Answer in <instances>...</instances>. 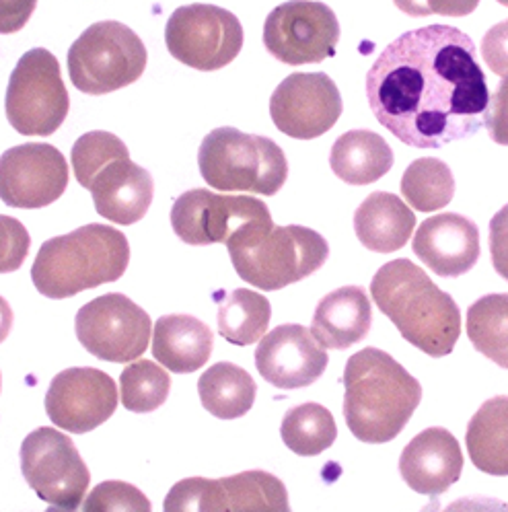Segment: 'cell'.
Returning a JSON list of instances; mask_svg holds the SVG:
<instances>
[{
	"label": "cell",
	"instance_id": "cell-1",
	"mask_svg": "<svg viewBox=\"0 0 508 512\" xmlns=\"http://www.w3.org/2000/svg\"><path fill=\"white\" fill-rule=\"evenodd\" d=\"M377 122L414 149L474 136L490 103L476 44L453 25H426L393 40L367 75Z\"/></svg>",
	"mask_w": 508,
	"mask_h": 512
},
{
	"label": "cell",
	"instance_id": "cell-2",
	"mask_svg": "<svg viewBox=\"0 0 508 512\" xmlns=\"http://www.w3.org/2000/svg\"><path fill=\"white\" fill-rule=\"evenodd\" d=\"M342 383L346 424L358 441L369 445L393 441L422 401V385L379 348L352 354Z\"/></svg>",
	"mask_w": 508,
	"mask_h": 512
},
{
	"label": "cell",
	"instance_id": "cell-3",
	"mask_svg": "<svg viewBox=\"0 0 508 512\" xmlns=\"http://www.w3.org/2000/svg\"><path fill=\"white\" fill-rule=\"evenodd\" d=\"M371 295L406 342L432 358L449 356L461 336V313L445 290L410 260H393L377 270Z\"/></svg>",
	"mask_w": 508,
	"mask_h": 512
},
{
	"label": "cell",
	"instance_id": "cell-4",
	"mask_svg": "<svg viewBox=\"0 0 508 512\" xmlns=\"http://www.w3.org/2000/svg\"><path fill=\"white\" fill-rule=\"evenodd\" d=\"M130 264V243L114 227L91 223L48 239L31 266V280L48 299H70L83 290L116 282Z\"/></svg>",
	"mask_w": 508,
	"mask_h": 512
},
{
	"label": "cell",
	"instance_id": "cell-5",
	"mask_svg": "<svg viewBox=\"0 0 508 512\" xmlns=\"http://www.w3.org/2000/svg\"><path fill=\"white\" fill-rule=\"evenodd\" d=\"M227 249L239 278L260 290L301 282L330 258L328 241L299 225L251 227L229 239Z\"/></svg>",
	"mask_w": 508,
	"mask_h": 512
},
{
	"label": "cell",
	"instance_id": "cell-6",
	"mask_svg": "<svg viewBox=\"0 0 508 512\" xmlns=\"http://www.w3.org/2000/svg\"><path fill=\"white\" fill-rule=\"evenodd\" d=\"M198 165L206 184L219 192L276 196L288 177L286 155L272 138L231 126L204 136Z\"/></svg>",
	"mask_w": 508,
	"mask_h": 512
},
{
	"label": "cell",
	"instance_id": "cell-7",
	"mask_svg": "<svg viewBox=\"0 0 508 512\" xmlns=\"http://www.w3.org/2000/svg\"><path fill=\"white\" fill-rule=\"evenodd\" d=\"M147 62L142 40L120 21L89 25L68 50L70 81L87 95L114 93L136 83Z\"/></svg>",
	"mask_w": 508,
	"mask_h": 512
},
{
	"label": "cell",
	"instance_id": "cell-8",
	"mask_svg": "<svg viewBox=\"0 0 508 512\" xmlns=\"http://www.w3.org/2000/svg\"><path fill=\"white\" fill-rule=\"evenodd\" d=\"M5 112L23 136H52L70 112V97L56 56L46 48L25 52L11 72Z\"/></svg>",
	"mask_w": 508,
	"mask_h": 512
},
{
	"label": "cell",
	"instance_id": "cell-9",
	"mask_svg": "<svg viewBox=\"0 0 508 512\" xmlns=\"http://www.w3.org/2000/svg\"><path fill=\"white\" fill-rule=\"evenodd\" d=\"M21 471L29 488L42 500L79 508L87 498L91 473L72 438L50 426H40L25 436L19 451Z\"/></svg>",
	"mask_w": 508,
	"mask_h": 512
},
{
	"label": "cell",
	"instance_id": "cell-10",
	"mask_svg": "<svg viewBox=\"0 0 508 512\" xmlns=\"http://www.w3.org/2000/svg\"><path fill=\"white\" fill-rule=\"evenodd\" d=\"M169 54L190 68L212 72L231 64L243 48L241 21L216 5H186L173 11L165 27Z\"/></svg>",
	"mask_w": 508,
	"mask_h": 512
},
{
	"label": "cell",
	"instance_id": "cell-11",
	"mask_svg": "<svg viewBox=\"0 0 508 512\" xmlns=\"http://www.w3.org/2000/svg\"><path fill=\"white\" fill-rule=\"evenodd\" d=\"M75 329L79 342L95 358L122 364L147 352L153 321L132 299L110 292L79 309Z\"/></svg>",
	"mask_w": 508,
	"mask_h": 512
},
{
	"label": "cell",
	"instance_id": "cell-12",
	"mask_svg": "<svg viewBox=\"0 0 508 512\" xmlns=\"http://www.w3.org/2000/svg\"><path fill=\"white\" fill-rule=\"evenodd\" d=\"M274 223L266 202L251 196H221L198 188L181 194L171 208V227L188 245L229 243L245 229Z\"/></svg>",
	"mask_w": 508,
	"mask_h": 512
},
{
	"label": "cell",
	"instance_id": "cell-13",
	"mask_svg": "<svg viewBox=\"0 0 508 512\" xmlns=\"http://www.w3.org/2000/svg\"><path fill=\"white\" fill-rule=\"evenodd\" d=\"M340 23L336 13L315 0H288L264 23L266 50L288 66L319 64L336 54Z\"/></svg>",
	"mask_w": 508,
	"mask_h": 512
},
{
	"label": "cell",
	"instance_id": "cell-14",
	"mask_svg": "<svg viewBox=\"0 0 508 512\" xmlns=\"http://www.w3.org/2000/svg\"><path fill=\"white\" fill-rule=\"evenodd\" d=\"M342 95L325 72H295L270 99L274 126L297 140H313L330 132L342 116Z\"/></svg>",
	"mask_w": 508,
	"mask_h": 512
},
{
	"label": "cell",
	"instance_id": "cell-15",
	"mask_svg": "<svg viewBox=\"0 0 508 512\" xmlns=\"http://www.w3.org/2000/svg\"><path fill=\"white\" fill-rule=\"evenodd\" d=\"M68 163L52 144L27 142L0 155V200L11 208L38 210L68 188Z\"/></svg>",
	"mask_w": 508,
	"mask_h": 512
},
{
	"label": "cell",
	"instance_id": "cell-16",
	"mask_svg": "<svg viewBox=\"0 0 508 512\" xmlns=\"http://www.w3.org/2000/svg\"><path fill=\"white\" fill-rule=\"evenodd\" d=\"M118 401V387L110 375L91 367H75L52 379L46 393V414L66 432L87 434L114 416Z\"/></svg>",
	"mask_w": 508,
	"mask_h": 512
},
{
	"label": "cell",
	"instance_id": "cell-17",
	"mask_svg": "<svg viewBox=\"0 0 508 512\" xmlns=\"http://www.w3.org/2000/svg\"><path fill=\"white\" fill-rule=\"evenodd\" d=\"M328 352L311 329L299 323L274 327L256 350L258 373L276 389H303L313 385L328 369Z\"/></svg>",
	"mask_w": 508,
	"mask_h": 512
},
{
	"label": "cell",
	"instance_id": "cell-18",
	"mask_svg": "<svg viewBox=\"0 0 508 512\" xmlns=\"http://www.w3.org/2000/svg\"><path fill=\"white\" fill-rule=\"evenodd\" d=\"M412 249L437 276L459 278L480 260V231L467 216L437 214L418 227Z\"/></svg>",
	"mask_w": 508,
	"mask_h": 512
},
{
	"label": "cell",
	"instance_id": "cell-19",
	"mask_svg": "<svg viewBox=\"0 0 508 512\" xmlns=\"http://www.w3.org/2000/svg\"><path fill=\"white\" fill-rule=\"evenodd\" d=\"M87 190L93 196L97 214L122 227L142 221L155 196L151 173L132 163L130 153L103 165L89 181Z\"/></svg>",
	"mask_w": 508,
	"mask_h": 512
},
{
	"label": "cell",
	"instance_id": "cell-20",
	"mask_svg": "<svg viewBox=\"0 0 508 512\" xmlns=\"http://www.w3.org/2000/svg\"><path fill=\"white\" fill-rule=\"evenodd\" d=\"M463 453L457 438L447 430L432 426L422 430L404 447L399 457V473L418 494L437 498L459 482Z\"/></svg>",
	"mask_w": 508,
	"mask_h": 512
},
{
	"label": "cell",
	"instance_id": "cell-21",
	"mask_svg": "<svg viewBox=\"0 0 508 512\" xmlns=\"http://www.w3.org/2000/svg\"><path fill=\"white\" fill-rule=\"evenodd\" d=\"M373 323V307L362 286H342L325 295L313 315L311 334L328 350H348L362 342Z\"/></svg>",
	"mask_w": 508,
	"mask_h": 512
},
{
	"label": "cell",
	"instance_id": "cell-22",
	"mask_svg": "<svg viewBox=\"0 0 508 512\" xmlns=\"http://www.w3.org/2000/svg\"><path fill=\"white\" fill-rule=\"evenodd\" d=\"M212 329L192 315H163L155 323L153 356L177 375L200 371L212 354Z\"/></svg>",
	"mask_w": 508,
	"mask_h": 512
},
{
	"label": "cell",
	"instance_id": "cell-23",
	"mask_svg": "<svg viewBox=\"0 0 508 512\" xmlns=\"http://www.w3.org/2000/svg\"><path fill=\"white\" fill-rule=\"evenodd\" d=\"M416 227V214L395 194L375 192L354 212L358 241L371 251L393 253L402 249Z\"/></svg>",
	"mask_w": 508,
	"mask_h": 512
},
{
	"label": "cell",
	"instance_id": "cell-24",
	"mask_svg": "<svg viewBox=\"0 0 508 512\" xmlns=\"http://www.w3.org/2000/svg\"><path fill=\"white\" fill-rule=\"evenodd\" d=\"M330 165L346 184L369 186L389 173L393 151L377 132L350 130L334 142Z\"/></svg>",
	"mask_w": 508,
	"mask_h": 512
},
{
	"label": "cell",
	"instance_id": "cell-25",
	"mask_svg": "<svg viewBox=\"0 0 508 512\" xmlns=\"http://www.w3.org/2000/svg\"><path fill=\"white\" fill-rule=\"evenodd\" d=\"M465 447L480 471L498 478L508 475V395L484 401L467 424Z\"/></svg>",
	"mask_w": 508,
	"mask_h": 512
},
{
	"label": "cell",
	"instance_id": "cell-26",
	"mask_svg": "<svg viewBox=\"0 0 508 512\" xmlns=\"http://www.w3.org/2000/svg\"><path fill=\"white\" fill-rule=\"evenodd\" d=\"M198 395L208 414L219 420L245 416L258 395L253 377L233 362H216L198 381Z\"/></svg>",
	"mask_w": 508,
	"mask_h": 512
},
{
	"label": "cell",
	"instance_id": "cell-27",
	"mask_svg": "<svg viewBox=\"0 0 508 512\" xmlns=\"http://www.w3.org/2000/svg\"><path fill=\"white\" fill-rule=\"evenodd\" d=\"M272 319V305L249 288H235L219 301V334L233 346H251L264 338Z\"/></svg>",
	"mask_w": 508,
	"mask_h": 512
},
{
	"label": "cell",
	"instance_id": "cell-28",
	"mask_svg": "<svg viewBox=\"0 0 508 512\" xmlns=\"http://www.w3.org/2000/svg\"><path fill=\"white\" fill-rule=\"evenodd\" d=\"M280 436L286 449L301 457H315L336 443L338 426L328 408L309 401L284 414Z\"/></svg>",
	"mask_w": 508,
	"mask_h": 512
},
{
	"label": "cell",
	"instance_id": "cell-29",
	"mask_svg": "<svg viewBox=\"0 0 508 512\" xmlns=\"http://www.w3.org/2000/svg\"><path fill=\"white\" fill-rule=\"evenodd\" d=\"M467 336L480 354L508 369V295H486L471 305Z\"/></svg>",
	"mask_w": 508,
	"mask_h": 512
},
{
	"label": "cell",
	"instance_id": "cell-30",
	"mask_svg": "<svg viewBox=\"0 0 508 512\" xmlns=\"http://www.w3.org/2000/svg\"><path fill=\"white\" fill-rule=\"evenodd\" d=\"M221 482L227 492L229 512H293L286 486L268 471H241Z\"/></svg>",
	"mask_w": 508,
	"mask_h": 512
},
{
	"label": "cell",
	"instance_id": "cell-31",
	"mask_svg": "<svg viewBox=\"0 0 508 512\" xmlns=\"http://www.w3.org/2000/svg\"><path fill=\"white\" fill-rule=\"evenodd\" d=\"M402 194L418 212L441 210L455 196L453 171L437 157L416 159L402 177Z\"/></svg>",
	"mask_w": 508,
	"mask_h": 512
},
{
	"label": "cell",
	"instance_id": "cell-32",
	"mask_svg": "<svg viewBox=\"0 0 508 512\" xmlns=\"http://www.w3.org/2000/svg\"><path fill=\"white\" fill-rule=\"evenodd\" d=\"M122 406L134 414L159 410L171 391L169 375L153 360H138L122 371Z\"/></svg>",
	"mask_w": 508,
	"mask_h": 512
},
{
	"label": "cell",
	"instance_id": "cell-33",
	"mask_svg": "<svg viewBox=\"0 0 508 512\" xmlns=\"http://www.w3.org/2000/svg\"><path fill=\"white\" fill-rule=\"evenodd\" d=\"M126 153H128V146L122 142V138H118L112 132L95 130V132L83 134L75 142V146H72V153H70V161H72V169H75V177L79 179V184L83 188H87L91 177L103 165H107L112 159L126 155Z\"/></svg>",
	"mask_w": 508,
	"mask_h": 512
},
{
	"label": "cell",
	"instance_id": "cell-34",
	"mask_svg": "<svg viewBox=\"0 0 508 512\" xmlns=\"http://www.w3.org/2000/svg\"><path fill=\"white\" fill-rule=\"evenodd\" d=\"M163 512H229L225 486L208 478L181 480L167 492Z\"/></svg>",
	"mask_w": 508,
	"mask_h": 512
},
{
	"label": "cell",
	"instance_id": "cell-35",
	"mask_svg": "<svg viewBox=\"0 0 508 512\" xmlns=\"http://www.w3.org/2000/svg\"><path fill=\"white\" fill-rule=\"evenodd\" d=\"M83 512H153V506L136 486L110 480L91 490L83 502Z\"/></svg>",
	"mask_w": 508,
	"mask_h": 512
},
{
	"label": "cell",
	"instance_id": "cell-36",
	"mask_svg": "<svg viewBox=\"0 0 508 512\" xmlns=\"http://www.w3.org/2000/svg\"><path fill=\"white\" fill-rule=\"evenodd\" d=\"M31 237L21 221L0 214V274L17 272L27 260Z\"/></svg>",
	"mask_w": 508,
	"mask_h": 512
},
{
	"label": "cell",
	"instance_id": "cell-37",
	"mask_svg": "<svg viewBox=\"0 0 508 512\" xmlns=\"http://www.w3.org/2000/svg\"><path fill=\"white\" fill-rule=\"evenodd\" d=\"M393 3L399 11H404L412 17H465L476 11L480 0H393Z\"/></svg>",
	"mask_w": 508,
	"mask_h": 512
},
{
	"label": "cell",
	"instance_id": "cell-38",
	"mask_svg": "<svg viewBox=\"0 0 508 512\" xmlns=\"http://www.w3.org/2000/svg\"><path fill=\"white\" fill-rule=\"evenodd\" d=\"M482 58L498 77H508V21L496 23L482 40Z\"/></svg>",
	"mask_w": 508,
	"mask_h": 512
},
{
	"label": "cell",
	"instance_id": "cell-39",
	"mask_svg": "<svg viewBox=\"0 0 508 512\" xmlns=\"http://www.w3.org/2000/svg\"><path fill=\"white\" fill-rule=\"evenodd\" d=\"M484 124L488 128V134L494 142L508 146V77H504L492 95Z\"/></svg>",
	"mask_w": 508,
	"mask_h": 512
},
{
	"label": "cell",
	"instance_id": "cell-40",
	"mask_svg": "<svg viewBox=\"0 0 508 512\" xmlns=\"http://www.w3.org/2000/svg\"><path fill=\"white\" fill-rule=\"evenodd\" d=\"M490 255L496 274L508 282V204L490 221Z\"/></svg>",
	"mask_w": 508,
	"mask_h": 512
},
{
	"label": "cell",
	"instance_id": "cell-41",
	"mask_svg": "<svg viewBox=\"0 0 508 512\" xmlns=\"http://www.w3.org/2000/svg\"><path fill=\"white\" fill-rule=\"evenodd\" d=\"M35 7H38V0H0V35L21 31Z\"/></svg>",
	"mask_w": 508,
	"mask_h": 512
},
{
	"label": "cell",
	"instance_id": "cell-42",
	"mask_svg": "<svg viewBox=\"0 0 508 512\" xmlns=\"http://www.w3.org/2000/svg\"><path fill=\"white\" fill-rule=\"evenodd\" d=\"M443 512H508V504L490 496H465L451 502Z\"/></svg>",
	"mask_w": 508,
	"mask_h": 512
},
{
	"label": "cell",
	"instance_id": "cell-43",
	"mask_svg": "<svg viewBox=\"0 0 508 512\" xmlns=\"http://www.w3.org/2000/svg\"><path fill=\"white\" fill-rule=\"evenodd\" d=\"M13 321H15V315H13L11 305L3 297H0V344H3L7 340V336L11 334Z\"/></svg>",
	"mask_w": 508,
	"mask_h": 512
},
{
	"label": "cell",
	"instance_id": "cell-44",
	"mask_svg": "<svg viewBox=\"0 0 508 512\" xmlns=\"http://www.w3.org/2000/svg\"><path fill=\"white\" fill-rule=\"evenodd\" d=\"M46 512H77V508H64V506H50Z\"/></svg>",
	"mask_w": 508,
	"mask_h": 512
},
{
	"label": "cell",
	"instance_id": "cell-45",
	"mask_svg": "<svg viewBox=\"0 0 508 512\" xmlns=\"http://www.w3.org/2000/svg\"><path fill=\"white\" fill-rule=\"evenodd\" d=\"M496 3H500V5H504V7H508V0H496Z\"/></svg>",
	"mask_w": 508,
	"mask_h": 512
},
{
	"label": "cell",
	"instance_id": "cell-46",
	"mask_svg": "<svg viewBox=\"0 0 508 512\" xmlns=\"http://www.w3.org/2000/svg\"><path fill=\"white\" fill-rule=\"evenodd\" d=\"M0 385H3V377H0Z\"/></svg>",
	"mask_w": 508,
	"mask_h": 512
}]
</instances>
